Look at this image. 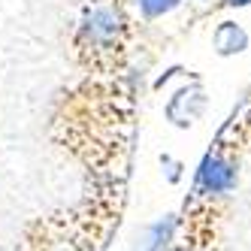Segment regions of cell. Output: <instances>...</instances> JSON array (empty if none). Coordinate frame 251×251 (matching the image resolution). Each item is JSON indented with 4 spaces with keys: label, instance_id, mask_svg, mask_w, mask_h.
<instances>
[{
    "label": "cell",
    "instance_id": "cell-1",
    "mask_svg": "<svg viewBox=\"0 0 251 251\" xmlns=\"http://www.w3.org/2000/svg\"><path fill=\"white\" fill-rule=\"evenodd\" d=\"M124 15L115 3L109 0H100V3L88 6L79 19V33H76V43L82 51L88 55H106V51L118 49L121 37H124Z\"/></svg>",
    "mask_w": 251,
    "mask_h": 251
},
{
    "label": "cell",
    "instance_id": "cell-2",
    "mask_svg": "<svg viewBox=\"0 0 251 251\" xmlns=\"http://www.w3.org/2000/svg\"><path fill=\"white\" fill-rule=\"evenodd\" d=\"M239 182V170L230 157L209 151L203 157L200 170H197V194L203 197H227Z\"/></svg>",
    "mask_w": 251,
    "mask_h": 251
},
{
    "label": "cell",
    "instance_id": "cell-3",
    "mask_svg": "<svg viewBox=\"0 0 251 251\" xmlns=\"http://www.w3.org/2000/svg\"><path fill=\"white\" fill-rule=\"evenodd\" d=\"M203 112H206V91H203V85H197V82L178 88L167 103V118L176 127H191Z\"/></svg>",
    "mask_w": 251,
    "mask_h": 251
},
{
    "label": "cell",
    "instance_id": "cell-4",
    "mask_svg": "<svg viewBox=\"0 0 251 251\" xmlns=\"http://www.w3.org/2000/svg\"><path fill=\"white\" fill-rule=\"evenodd\" d=\"M212 46H215V51H218L221 58H233V55H242V51H248L251 37H248V30H245L239 22L224 19L218 27H215V33H212Z\"/></svg>",
    "mask_w": 251,
    "mask_h": 251
},
{
    "label": "cell",
    "instance_id": "cell-5",
    "mask_svg": "<svg viewBox=\"0 0 251 251\" xmlns=\"http://www.w3.org/2000/svg\"><path fill=\"white\" fill-rule=\"evenodd\" d=\"M139 251H176V215H164L142 233Z\"/></svg>",
    "mask_w": 251,
    "mask_h": 251
},
{
    "label": "cell",
    "instance_id": "cell-6",
    "mask_svg": "<svg viewBox=\"0 0 251 251\" xmlns=\"http://www.w3.org/2000/svg\"><path fill=\"white\" fill-rule=\"evenodd\" d=\"M178 3H182V0H136V6H139V12H142V19H149V22L170 15Z\"/></svg>",
    "mask_w": 251,
    "mask_h": 251
},
{
    "label": "cell",
    "instance_id": "cell-7",
    "mask_svg": "<svg viewBox=\"0 0 251 251\" xmlns=\"http://www.w3.org/2000/svg\"><path fill=\"white\" fill-rule=\"evenodd\" d=\"M160 167H167V178H170V182H178V178H182V164H178V160L176 157H170V154H164V157H160Z\"/></svg>",
    "mask_w": 251,
    "mask_h": 251
},
{
    "label": "cell",
    "instance_id": "cell-8",
    "mask_svg": "<svg viewBox=\"0 0 251 251\" xmlns=\"http://www.w3.org/2000/svg\"><path fill=\"white\" fill-rule=\"evenodd\" d=\"M221 6H230V9H242V6H251V0H221Z\"/></svg>",
    "mask_w": 251,
    "mask_h": 251
},
{
    "label": "cell",
    "instance_id": "cell-9",
    "mask_svg": "<svg viewBox=\"0 0 251 251\" xmlns=\"http://www.w3.org/2000/svg\"><path fill=\"white\" fill-rule=\"evenodd\" d=\"M194 3H209V0H194Z\"/></svg>",
    "mask_w": 251,
    "mask_h": 251
}]
</instances>
